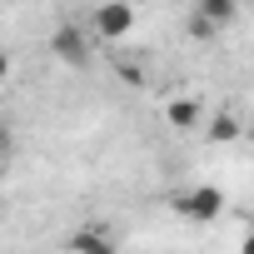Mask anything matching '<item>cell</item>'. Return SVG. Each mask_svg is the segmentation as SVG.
<instances>
[{"mask_svg":"<svg viewBox=\"0 0 254 254\" xmlns=\"http://www.w3.org/2000/svg\"><path fill=\"white\" fill-rule=\"evenodd\" d=\"M175 204H180V214H185V219H199V224H209V219H219V209H224V194H219L214 185H199V190L180 194Z\"/></svg>","mask_w":254,"mask_h":254,"instance_id":"1","label":"cell"},{"mask_svg":"<svg viewBox=\"0 0 254 254\" xmlns=\"http://www.w3.org/2000/svg\"><path fill=\"white\" fill-rule=\"evenodd\" d=\"M130 25H135V10H130V5H100V10H95V35H100V40L130 35Z\"/></svg>","mask_w":254,"mask_h":254,"instance_id":"2","label":"cell"},{"mask_svg":"<svg viewBox=\"0 0 254 254\" xmlns=\"http://www.w3.org/2000/svg\"><path fill=\"white\" fill-rule=\"evenodd\" d=\"M50 45H55V55H60L65 65H75V70H80V65H90V40H85L75 25H60Z\"/></svg>","mask_w":254,"mask_h":254,"instance_id":"3","label":"cell"},{"mask_svg":"<svg viewBox=\"0 0 254 254\" xmlns=\"http://www.w3.org/2000/svg\"><path fill=\"white\" fill-rule=\"evenodd\" d=\"M165 120L175 125V130H194L204 115H199V105H194V100H170V105H165Z\"/></svg>","mask_w":254,"mask_h":254,"instance_id":"4","label":"cell"},{"mask_svg":"<svg viewBox=\"0 0 254 254\" xmlns=\"http://www.w3.org/2000/svg\"><path fill=\"white\" fill-rule=\"evenodd\" d=\"M70 249H75V254H120V249H115L105 234H95V229H80V234L70 239Z\"/></svg>","mask_w":254,"mask_h":254,"instance_id":"5","label":"cell"},{"mask_svg":"<svg viewBox=\"0 0 254 254\" xmlns=\"http://www.w3.org/2000/svg\"><path fill=\"white\" fill-rule=\"evenodd\" d=\"M199 15H204V20H209V25L219 30V25H229V20H234L239 10L229 5V0H199Z\"/></svg>","mask_w":254,"mask_h":254,"instance_id":"6","label":"cell"},{"mask_svg":"<svg viewBox=\"0 0 254 254\" xmlns=\"http://www.w3.org/2000/svg\"><path fill=\"white\" fill-rule=\"evenodd\" d=\"M209 140H219V145L239 140V120H234V115H214V120H209Z\"/></svg>","mask_w":254,"mask_h":254,"instance_id":"7","label":"cell"},{"mask_svg":"<svg viewBox=\"0 0 254 254\" xmlns=\"http://www.w3.org/2000/svg\"><path fill=\"white\" fill-rule=\"evenodd\" d=\"M190 35H199V40H209V35H214V25H209V20H204L199 10H194V15H190Z\"/></svg>","mask_w":254,"mask_h":254,"instance_id":"8","label":"cell"},{"mask_svg":"<svg viewBox=\"0 0 254 254\" xmlns=\"http://www.w3.org/2000/svg\"><path fill=\"white\" fill-rule=\"evenodd\" d=\"M120 75L130 80V85H145V75H140V65H120Z\"/></svg>","mask_w":254,"mask_h":254,"instance_id":"9","label":"cell"},{"mask_svg":"<svg viewBox=\"0 0 254 254\" xmlns=\"http://www.w3.org/2000/svg\"><path fill=\"white\" fill-rule=\"evenodd\" d=\"M239 254H254V229H249V234L239 239Z\"/></svg>","mask_w":254,"mask_h":254,"instance_id":"10","label":"cell"}]
</instances>
